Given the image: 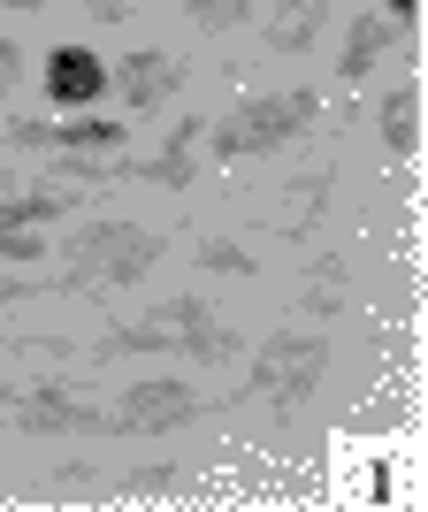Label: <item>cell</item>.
Returning <instances> with one entry per match:
<instances>
[{
  "mask_svg": "<svg viewBox=\"0 0 428 512\" xmlns=\"http://www.w3.org/2000/svg\"><path fill=\"white\" fill-rule=\"evenodd\" d=\"M107 360L115 352H176V360H237V337L214 321V306L207 299H161L138 329H107V344H100Z\"/></svg>",
  "mask_w": 428,
  "mask_h": 512,
  "instance_id": "obj_1",
  "label": "cell"
},
{
  "mask_svg": "<svg viewBox=\"0 0 428 512\" xmlns=\"http://www.w3.org/2000/svg\"><path fill=\"white\" fill-rule=\"evenodd\" d=\"M306 123H314V92H253V100H237L230 115H214L199 146H207L214 161H260V153L291 146Z\"/></svg>",
  "mask_w": 428,
  "mask_h": 512,
  "instance_id": "obj_2",
  "label": "cell"
},
{
  "mask_svg": "<svg viewBox=\"0 0 428 512\" xmlns=\"http://www.w3.org/2000/svg\"><path fill=\"white\" fill-rule=\"evenodd\" d=\"M161 260V237L138 230V222H85L69 237V268H62V291H100V283H138L153 276Z\"/></svg>",
  "mask_w": 428,
  "mask_h": 512,
  "instance_id": "obj_3",
  "label": "cell"
},
{
  "mask_svg": "<svg viewBox=\"0 0 428 512\" xmlns=\"http://www.w3.org/2000/svg\"><path fill=\"white\" fill-rule=\"evenodd\" d=\"M321 367H329V344L314 329H268L253 352V390L268 406H306L321 383Z\"/></svg>",
  "mask_w": 428,
  "mask_h": 512,
  "instance_id": "obj_4",
  "label": "cell"
},
{
  "mask_svg": "<svg viewBox=\"0 0 428 512\" xmlns=\"http://www.w3.org/2000/svg\"><path fill=\"white\" fill-rule=\"evenodd\" d=\"M199 413H207V398L184 375H138L123 390V406H115V428L123 436H161V428H192Z\"/></svg>",
  "mask_w": 428,
  "mask_h": 512,
  "instance_id": "obj_5",
  "label": "cell"
},
{
  "mask_svg": "<svg viewBox=\"0 0 428 512\" xmlns=\"http://www.w3.org/2000/svg\"><path fill=\"white\" fill-rule=\"evenodd\" d=\"M107 92H123L130 115H161L184 92V62H176L169 46H138V54H123V62L107 69Z\"/></svg>",
  "mask_w": 428,
  "mask_h": 512,
  "instance_id": "obj_6",
  "label": "cell"
},
{
  "mask_svg": "<svg viewBox=\"0 0 428 512\" xmlns=\"http://www.w3.org/2000/svg\"><path fill=\"white\" fill-rule=\"evenodd\" d=\"M39 92L54 107H69V115H85V107L107 100V62L92 54V46H46V69H39Z\"/></svg>",
  "mask_w": 428,
  "mask_h": 512,
  "instance_id": "obj_7",
  "label": "cell"
},
{
  "mask_svg": "<svg viewBox=\"0 0 428 512\" xmlns=\"http://www.w3.org/2000/svg\"><path fill=\"white\" fill-rule=\"evenodd\" d=\"M69 214V192L39 184V192H16L0 207V260H39L46 253V230Z\"/></svg>",
  "mask_w": 428,
  "mask_h": 512,
  "instance_id": "obj_8",
  "label": "cell"
},
{
  "mask_svg": "<svg viewBox=\"0 0 428 512\" xmlns=\"http://www.w3.org/2000/svg\"><path fill=\"white\" fill-rule=\"evenodd\" d=\"M31 436H100V428H115L100 406H92L85 390H69V383H39L31 398H23V421Z\"/></svg>",
  "mask_w": 428,
  "mask_h": 512,
  "instance_id": "obj_9",
  "label": "cell"
},
{
  "mask_svg": "<svg viewBox=\"0 0 428 512\" xmlns=\"http://www.w3.org/2000/svg\"><path fill=\"white\" fill-rule=\"evenodd\" d=\"M130 138L123 115H77V123H16L8 146H46V153H115Z\"/></svg>",
  "mask_w": 428,
  "mask_h": 512,
  "instance_id": "obj_10",
  "label": "cell"
},
{
  "mask_svg": "<svg viewBox=\"0 0 428 512\" xmlns=\"http://www.w3.org/2000/svg\"><path fill=\"white\" fill-rule=\"evenodd\" d=\"M199 138H207V123L184 115L146 161H130V169H115V176H146V184H161V192H184V184H192V161H199Z\"/></svg>",
  "mask_w": 428,
  "mask_h": 512,
  "instance_id": "obj_11",
  "label": "cell"
},
{
  "mask_svg": "<svg viewBox=\"0 0 428 512\" xmlns=\"http://www.w3.org/2000/svg\"><path fill=\"white\" fill-rule=\"evenodd\" d=\"M375 130H383L390 161H413V153H421V85H413V77H398V85L375 100Z\"/></svg>",
  "mask_w": 428,
  "mask_h": 512,
  "instance_id": "obj_12",
  "label": "cell"
},
{
  "mask_svg": "<svg viewBox=\"0 0 428 512\" xmlns=\"http://www.w3.org/2000/svg\"><path fill=\"white\" fill-rule=\"evenodd\" d=\"M398 39H406V31H398L390 16H360L352 31H344V62H337V77H344V85H360V77L383 62V54H398Z\"/></svg>",
  "mask_w": 428,
  "mask_h": 512,
  "instance_id": "obj_13",
  "label": "cell"
},
{
  "mask_svg": "<svg viewBox=\"0 0 428 512\" xmlns=\"http://www.w3.org/2000/svg\"><path fill=\"white\" fill-rule=\"evenodd\" d=\"M321 23H329V0H276L260 31H268V46H276V54H299V46H314Z\"/></svg>",
  "mask_w": 428,
  "mask_h": 512,
  "instance_id": "obj_14",
  "label": "cell"
},
{
  "mask_svg": "<svg viewBox=\"0 0 428 512\" xmlns=\"http://www.w3.org/2000/svg\"><path fill=\"white\" fill-rule=\"evenodd\" d=\"M192 260L207 268V276H253V253H245V245H230V237H199Z\"/></svg>",
  "mask_w": 428,
  "mask_h": 512,
  "instance_id": "obj_15",
  "label": "cell"
},
{
  "mask_svg": "<svg viewBox=\"0 0 428 512\" xmlns=\"http://www.w3.org/2000/svg\"><path fill=\"white\" fill-rule=\"evenodd\" d=\"M184 16L222 39V31H237V23H253V0H184Z\"/></svg>",
  "mask_w": 428,
  "mask_h": 512,
  "instance_id": "obj_16",
  "label": "cell"
},
{
  "mask_svg": "<svg viewBox=\"0 0 428 512\" xmlns=\"http://www.w3.org/2000/svg\"><path fill=\"white\" fill-rule=\"evenodd\" d=\"M337 291H344V260L337 253H321V268H314V276H306V306H314V314H337Z\"/></svg>",
  "mask_w": 428,
  "mask_h": 512,
  "instance_id": "obj_17",
  "label": "cell"
},
{
  "mask_svg": "<svg viewBox=\"0 0 428 512\" xmlns=\"http://www.w3.org/2000/svg\"><path fill=\"white\" fill-rule=\"evenodd\" d=\"M321 199H329V176H299V184H291V199H283V222H291V230H299L306 214H321Z\"/></svg>",
  "mask_w": 428,
  "mask_h": 512,
  "instance_id": "obj_18",
  "label": "cell"
},
{
  "mask_svg": "<svg viewBox=\"0 0 428 512\" xmlns=\"http://www.w3.org/2000/svg\"><path fill=\"white\" fill-rule=\"evenodd\" d=\"M85 8H92V23H130L138 16V0H85Z\"/></svg>",
  "mask_w": 428,
  "mask_h": 512,
  "instance_id": "obj_19",
  "label": "cell"
},
{
  "mask_svg": "<svg viewBox=\"0 0 428 512\" xmlns=\"http://www.w3.org/2000/svg\"><path fill=\"white\" fill-rule=\"evenodd\" d=\"M383 16L398 23V31H413V16H421V0H383Z\"/></svg>",
  "mask_w": 428,
  "mask_h": 512,
  "instance_id": "obj_20",
  "label": "cell"
},
{
  "mask_svg": "<svg viewBox=\"0 0 428 512\" xmlns=\"http://www.w3.org/2000/svg\"><path fill=\"white\" fill-rule=\"evenodd\" d=\"M0 77H8V85H16V46L0 39Z\"/></svg>",
  "mask_w": 428,
  "mask_h": 512,
  "instance_id": "obj_21",
  "label": "cell"
},
{
  "mask_svg": "<svg viewBox=\"0 0 428 512\" xmlns=\"http://www.w3.org/2000/svg\"><path fill=\"white\" fill-rule=\"evenodd\" d=\"M0 8H46V0H0Z\"/></svg>",
  "mask_w": 428,
  "mask_h": 512,
  "instance_id": "obj_22",
  "label": "cell"
},
{
  "mask_svg": "<svg viewBox=\"0 0 428 512\" xmlns=\"http://www.w3.org/2000/svg\"><path fill=\"white\" fill-rule=\"evenodd\" d=\"M0 398H8V367H0Z\"/></svg>",
  "mask_w": 428,
  "mask_h": 512,
  "instance_id": "obj_23",
  "label": "cell"
}]
</instances>
